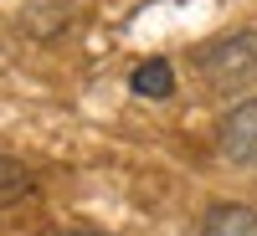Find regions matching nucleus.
<instances>
[{"label":"nucleus","instance_id":"f257e3e1","mask_svg":"<svg viewBox=\"0 0 257 236\" xmlns=\"http://www.w3.org/2000/svg\"><path fill=\"white\" fill-rule=\"evenodd\" d=\"M196 77L221 98L257 93V26L226 31L206 47H196Z\"/></svg>","mask_w":257,"mask_h":236},{"label":"nucleus","instance_id":"f03ea898","mask_svg":"<svg viewBox=\"0 0 257 236\" xmlns=\"http://www.w3.org/2000/svg\"><path fill=\"white\" fill-rule=\"evenodd\" d=\"M216 149L231 164H257V98H242L216 123Z\"/></svg>","mask_w":257,"mask_h":236},{"label":"nucleus","instance_id":"7ed1b4c3","mask_svg":"<svg viewBox=\"0 0 257 236\" xmlns=\"http://www.w3.org/2000/svg\"><path fill=\"white\" fill-rule=\"evenodd\" d=\"M201 236H257V210L252 205H211Z\"/></svg>","mask_w":257,"mask_h":236},{"label":"nucleus","instance_id":"20e7f679","mask_svg":"<svg viewBox=\"0 0 257 236\" xmlns=\"http://www.w3.org/2000/svg\"><path fill=\"white\" fill-rule=\"evenodd\" d=\"M128 88L139 98H170L175 93V67H170L165 57H149V62H139V67L128 72Z\"/></svg>","mask_w":257,"mask_h":236},{"label":"nucleus","instance_id":"39448f33","mask_svg":"<svg viewBox=\"0 0 257 236\" xmlns=\"http://www.w3.org/2000/svg\"><path fill=\"white\" fill-rule=\"evenodd\" d=\"M21 195H31V169L0 149V205H11V200H21Z\"/></svg>","mask_w":257,"mask_h":236},{"label":"nucleus","instance_id":"423d86ee","mask_svg":"<svg viewBox=\"0 0 257 236\" xmlns=\"http://www.w3.org/2000/svg\"><path fill=\"white\" fill-rule=\"evenodd\" d=\"M67 236H103V231H67Z\"/></svg>","mask_w":257,"mask_h":236}]
</instances>
